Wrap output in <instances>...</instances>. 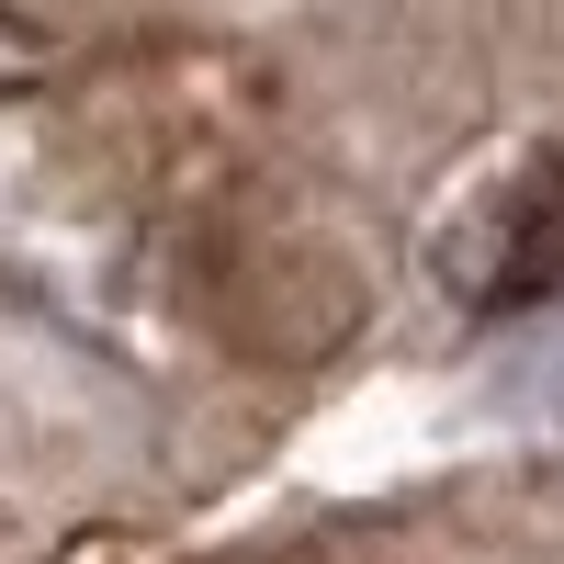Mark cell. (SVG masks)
I'll use <instances>...</instances> for the list:
<instances>
[{
	"mask_svg": "<svg viewBox=\"0 0 564 564\" xmlns=\"http://www.w3.org/2000/svg\"><path fill=\"white\" fill-rule=\"evenodd\" d=\"M441 282L475 316H508V305H542L564 282V148H542L531 170H508L497 193L475 204L441 238Z\"/></svg>",
	"mask_w": 564,
	"mask_h": 564,
	"instance_id": "1",
	"label": "cell"
}]
</instances>
